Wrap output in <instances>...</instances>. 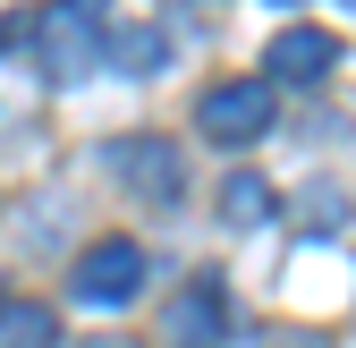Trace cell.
<instances>
[{
    "label": "cell",
    "instance_id": "obj_1",
    "mask_svg": "<svg viewBox=\"0 0 356 348\" xmlns=\"http://www.w3.org/2000/svg\"><path fill=\"white\" fill-rule=\"evenodd\" d=\"M272 119H280V94L263 77H238V85H212V94L195 102V127L212 145H254V136H272Z\"/></svg>",
    "mask_w": 356,
    "mask_h": 348
},
{
    "label": "cell",
    "instance_id": "obj_2",
    "mask_svg": "<svg viewBox=\"0 0 356 348\" xmlns=\"http://www.w3.org/2000/svg\"><path fill=\"white\" fill-rule=\"evenodd\" d=\"M111 170L127 179V196L153 204V212H170L178 196H187V153H178V136H127L111 153Z\"/></svg>",
    "mask_w": 356,
    "mask_h": 348
},
{
    "label": "cell",
    "instance_id": "obj_3",
    "mask_svg": "<svg viewBox=\"0 0 356 348\" xmlns=\"http://www.w3.org/2000/svg\"><path fill=\"white\" fill-rule=\"evenodd\" d=\"M68 289H76V306H127V297L145 289V246L136 238H94L76 255Z\"/></svg>",
    "mask_w": 356,
    "mask_h": 348
},
{
    "label": "cell",
    "instance_id": "obj_4",
    "mask_svg": "<svg viewBox=\"0 0 356 348\" xmlns=\"http://www.w3.org/2000/svg\"><path fill=\"white\" fill-rule=\"evenodd\" d=\"M102 60V0H60L42 17V77H85Z\"/></svg>",
    "mask_w": 356,
    "mask_h": 348
},
{
    "label": "cell",
    "instance_id": "obj_5",
    "mask_svg": "<svg viewBox=\"0 0 356 348\" xmlns=\"http://www.w3.org/2000/svg\"><path fill=\"white\" fill-rule=\"evenodd\" d=\"M339 68V34L331 26H280L263 42V85H323Z\"/></svg>",
    "mask_w": 356,
    "mask_h": 348
},
{
    "label": "cell",
    "instance_id": "obj_6",
    "mask_svg": "<svg viewBox=\"0 0 356 348\" xmlns=\"http://www.w3.org/2000/svg\"><path fill=\"white\" fill-rule=\"evenodd\" d=\"M161 340H170V348H220V289H212V280L178 289L170 315H161Z\"/></svg>",
    "mask_w": 356,
    "mask_h": 348
},
{
    "label": "cell",
    "instance_id": "obj_7",
    "mask_svg": "<svg viewBox=\"0 0 356 348\" xmlns=\"http://www.w3.org/2000/svg\"><path fill=\"white\" fill-rule=\"evenodd\" d=\"M60 340V315L42 297H0V348H51Z\"/></svg>",
    "mask_w": 356,
    "mask_h": 348
},
{
    "label": "cell",
    "instance_id": "obj_8",
    "mask_svg": "<svg viewBox=\"0 0 356 348\" xmlns=\"http://www.w3.org/2000/svg\"><path fill=\"white\" fill-rule=\"evenodd\" d=\"M280 212V196L254 179V170H238V179H220V221L229 230H254V221H272Z\"/></svg>",
    "mask_w": 356,
    "mask_h": 348
},
{
    "label": "cell",
    "instance_id": "obj_9",
    "mask_svg": "<svg viewBox=\"0 0 356 348\" xmlns=\"http://www.w3.org/2000/svg\"><path fill=\"white\" fill-rule=\"evenodd\" d=\"M111 60H119L127 77H153V68L170 60V42H161L153 26H136V34H119V42H111Z\"/></svg>",
    "mask_w": 356,
    "mask_h": 348
},
{
    "label": "cell",
    "instance_id": "obj_10",
    "mask_svg": "<svg viewBox=\"0 0 356 348\" xmlns=\"http://www.w3.org/2000/svg\"><path fill=\"white\" fill-rule=\"evenodd\" d=\"M94 348H127V340H94Z\"/></svg>",
    "mask_w": 356,
    "mask_h": 348
}]
</instances>
